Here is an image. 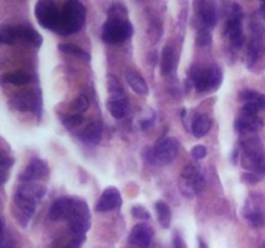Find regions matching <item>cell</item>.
<instances>
[{"label":"cell","mask_w":265,"mask_h":248,"mask_svg":"<svg viewBox=\"0 0 265 248\" xmlns=\"http://www.w3.org/2000/svg\"><path fill=\"white\" fill-rule=\"evenodd\" d=\"M85 15H87V11H85L83 3L78 0L66 1L61 9L60 23L56 30V34L67 37V35L81 31L84 26Z\"/></svg>","instance_id":"1"},{"label":"cell","mask_w":265,"mask_h":248,"mask_svg":"<svg viewBox=\"0 0 265 248\" xmlns=\"http://www.w3.org/2000/svg\"><path fill=\"white\" fill-rule=\"evenodd\" d=\"M45 193H47L45 186L35 185V184H25L17 189L15 194V203L22 212L23 219L21 220L22 226L27 225V221L35 213L38 202L45 195Z\"/></svg>","instance_id":"2"},{"label":"cell","mask_w":265,"mask_h":248,"mask_svg":"<svg viewBox=\"0 0 265 248\" xmlns=\"http://www.w3.org/2000/svg\"><path fill=\"white\" fill-rule=\"evenodd\" d=\"M241 163L243 168L251 171L263 177L265 174V149L262 141L256 137H250L242 141V158Z\"/></svg>","instance_id":"3"},{"label":"cell","mask_w":265,"mask_h":248,"mask_svg":"<svg viewBox=\"0 0 265 248\" xmlns=\"http://www.w3.org/2000/svg\"><path fill=\"white\" fill-rule=\"evenodd\" d=\"M190 79L193 85L199 92L215 91L223 83V70L217 65H195L190 70Z\"/></svg>","instance_id":"4"},{"label":"cell","mask_w":265,"mask_h":248,"mask_svg":"<svg viewBox=\"0 0 265 248\" xmlns=\"http://www.w3.org/2000/svg\"><path fill=\"white\" fill-rule=\"evenodd\" d=\"M133 26L127 19L107 17L101 29V39L107 44H121L132 37Z\"/></svg>","instance_id":"5"},{"label":"cell","mask_w":265,"mask_h":248,"mask_svg":"<svg viewBox=\"0 0 265 248\" xmlns=\"http://www.w3.org/2000/svg\"><path fill=\"white\" fill-rule=\"evenodd\" d=\"M66 221L70 230L77 237H82L91 228V212L85 200L75 196Z\"/></svg>","instance_id":"6"},{"label":"cell","mask_w":265,"mask_h":248,"mask_svg":"<svg viewBox=\"0 0 265 248\" xmlns=\"http://www.w3.org/2000/svg\"><path fill=\"white\" fill-rule=\"evenodd\" d=\"M60 16H61V11L57 8L55 1L39 0L35 4V17H37L38 22L44 29L56 33L60 23Z\"/></svg>","instance_id":"7"},{"label":"cell","mask_w":265,"mask_h":248,"mask_svg":"<svg viewBox=\"0 0 265 248\" xmlns=\"http://www.w3.org/2000/svg\"><path fill=\"white\" fill-rule=\"evenodd\" d=\"M179 150H180V142L176 138L168 137L161 141L154 149L149 150L146 158L151 163L169 164L176 158Z\"/></svg>","instance_id":"8"},{"label":"cell","mask_w":265,"mask_h":248,"mask_svg":"<svg viewBox=\"0 0 265 248\" xmlns=\"http://www.w3.org/2000/svg\"><path fill=\"white\" fill-rule=\"evenodd\" d=\"M203 186H204V178H203V174L199 170V167L193 163H189L181 173L180 189L183 194L192 198L193 195L198 194L203 189Z\"/></svg>","instance_id":"9"},{"label":"cell","mask_w":265,"mask_h":248,"mask_svg":"<svg viewBox=\"0 0 265 248\" xmlns=\"http://www.w3.org/2000/svg\"><path fill=\"white\" fill-rule=\"evenodd\" d=\"M242 19L243 11L240 4H233L232 11L228 17L226 25H225V31L229 37L232 44L237 48H241L245 41V34L242 29Z\"/></svg>","instance_id":"10"},{"label":"cell","mask_w":265,"mask_h":248,"mask_svg":"<svg viewBox=\"0 0 265 248\" xmlns=\"http://www.w3.org/2000/svg\"><path fill=\"white\" fill-rule=\"evenodd\" d=\"M9 104L13 109L19 111H33L39 115L41 110V95L39 91L37 92H21L17 93Z\"/></svg>","instance_id":"11"},{"label":"cell","mask_w":265,"mask_h":248,"mask_svg":"<svg viewBox=\"0 0 265 248\" xmlns=\"http://www.w3.org/2000/svg\"><path fill=\"white\" fill-rule=\"evenodd\" d=\"M265 51V31L259 23L252 25V38L247 48V66L251 67Z\"/></svg>","instance_id":"12"},{"label":"cell","mask_w":265,"mask_h":248,"mask_svg":"<svg viewBox=\"0 0 265 248\" xmlns=\"http://www.w3.org/2000/svg\"><path fill=\"white\" fill-rule=\"evenodd\" d=\"M49 173V167L47 162L39 158H34L25 168L22 173L20 174V180L26 184H33L34 181L44 178Z\"/></svg>","instance_id":"13"},{"label":"cell","mask_w":265,"mask_h":248,"mask_svg":"<svg viewBox=\"0 0 265 248\" xmlns=\"http://www.w3.org/2000/svg\"><path fill=\"white\" fill-rule=\"evenodd\" d=\"M153 238H154L153 228L145 224V222H140V224H136L132 228L131 233H129L128 241L132 246L140 248H147L151 245Z\"/></svg>","instance_id":"14"},{"label":"cell","mask_w":265,"mask_h":248,"mask_svg":"<svg viewBox=\"0 0 265 248\" xmlns=\"http://www.w3.org/2000/svg\"><path fill=\"white\" fill-rule=\"evenodd\" d=\"M122 206V195L119 190L114 186L103 190L96 204V212H109L118 210Z\"/></svg>","instance_id":"15"},{"label":"cell","mask_w":265,"mask_h":248,"mask_svg":"<svg viewBox=\"0 0 265 248\" xmlns=\"http://www.w3.org/2000/svg\"><path fill=\"white\" fill-rule=\"evenodd\" d=\"M264 123L258 115L247 114L243 113L236 119V130L241 134H255L259 130H262Z\"/></svg>","instance_id":"16"},{"label":"cell","mask_w":265,"mask_h":248,"mask_svg":"<svg viewBox=\"0 0 265 248\" xmlns=\"http://www.w3.org/2000/svg\"><path fill=\"white\" fill-rule=\"evenodd\" d=\"M74 199H75V196H61V198H59L49 208V219L53 220V221H59V220L62 219L66 220L67 215L73 207Z\"/></svg>","instance_id":"17"},{"label":"cell","mask_w":265,"mask_h":248,"mask_svg":"<svg viewBox=\"0 0 265 248\" xmlns=\"http://www.w3.org/2000/svg\"><path fill=\"white\" fill-rule=\"evenodd\" d=\"M106 108L113 118L123 119L129 113V101L125 97V95L113 96L106 101Z\"/></svg>","instance_id":"18"},{"label":"cell","mask_w":265,"mask_h":248,"mask_svg":"<svg viewBox=\"0 0 265 248\" xmlns=\"http://www.w3.org/2000/svg\"><path fill=\"white\" fill-rule=\"evenodd\" d=\"M101 137H102V123L100 120L89 123L85 127V130L79 134V138L88 145H97L101 141Z\"/></svg>","instance_id":"19"},{"label":"cell","mask_w":265,"mask_h":248,"mask_svg":"<svg viewBox=\"0 0 265 248\" xmlns=\"http://www.w3.org/2000/svg\"><path fill=\"white\" fill-rule=\"evenodd\" d=\"M17 29V39L19 40H22L25 43L30 45H34V47H41V43H43V38L37 30L33 29V27L27 26V25H20V26H16Z\"/></svg>","instance_id":"20"},{"label":"cell","mask_w":265,"mask_h":248,"mask_svg":"<svg viewBox=\"0 0 265 248\" xmlns=\"http://www.w3.org/2000/svg\"><path fill=\"white\" fill-rule=\"evenodd\" d=\"M195 7L198 8V15L202 19V22L207 27H214L216 25V11H215L214 3L210 1H198L195 3Z\"/></svg>","instance_id":"21"},{"label":"cell","mask_w":265,"mask_h":248,"mask_svg":"<svg viewBox=\"0 0 265 248\" xmlns=\"http://www.w3.org/2000/svg\"><path fill=\"white\" fill-rule=\"evenodd\" d=\"M125 82L128 83L132 91H135L140 96H146L147 93H149V87H147L145 79L137 71L127 70V73H125Z\"/></svg>","instance_id":"22"},{"label":"cell","mask_w":265,"mask_h":248,"mask_svg":"<svg viewBox=\"0 0 265 248\" xmlns=\"http://www.w3.org/2000/svg\"><path fill=\"white\" fill-rule=\"evenodd\" d=\"M212 127V120L204 114H195L192 119V134L194 137H203Z\"/></svg>","instance_id":"23"},{"label":"cell","mask_w":265,"mask_h":248,"mask_svg":"<svg viewBox=\"0 0 265 248\" xmlns=\"http://www.w3.org/2000/svg\"><path fill=\"white\" fill-rule=\"evenodd\" d=\"M175 49L172 45H166L162 51V58H161V70L163 75L171 74V71L175 67Z\"/></svg>","instance_id":"24"},{"label":"cell","mask_w":265,"mask_h":248,"mask_svg":"<svg viewBox=\"0 0 265 248\" xmlns=\"http://www.w3.org/2000/svg\"><path fill=\"white\" fill-rule=\"evenodd\" d=\"M155 211H157V216H158L159 224L163 228H169L171 225V220H172V213H171V208L167 203L159 200L155 203Z\"/></svg>","instance_id":"25"},{"label":"cell","mask_w":265,"mask_h":248,"mask_svg":"<svg viewBox=\"0 0 265 248\" xmlns=\"http://www.w3.org/2000/svg\"><path fill=\"white\" fill-rule=\"evenodd\" d=\"M3 82L13 85H25L30 82V75L23 71L7 73L3 75Z\"/></svg>","instance_id":"26"},{"label":"cell","mask_w":265,"mask_h":248,"mask_svg":"<svg viewBox=\"0 0 265 248\" xmlns=\"http://www.w3.org/2000/svg\"><path fill=\"white\" fill-rule=\"evenodd\" d=\"M245 217L254 228H263L265 224V217L260 210H252V208H245Z\"/></svg>","instance_id":"27"},{"label":"cell","mask_w":265,"mask_h":248,"mask_svg":"<svg viewBox=\"0 0 265 248\" xmlns=\"http://www.w3.org/2000/svg\"><path fill=\"white\" fill-rule=\"evenodd\" d=\"M17 39V29L11 25H1L0 27V41L3 44H15Z\"/></svg>","instance_id":"28"},{"label":"cell","mask_w":265,"mask_h":248,"mask_svg":"<svg viewBox=\"0 0 265 248\" xmlns=\"http://www.w3.org/2000/svg\"><path fill=\"white\" fill-rule=\"evenodd\" d=\"M59 49L61 52L79 57V58L83 59V61H87V62H89V59H91V56L85 52L84 49H82L81 47H78L75 44H60Z\"/></svg>","instance_id":"29"},{"label":"cell","mask_w":265,"mask_h":248,"mask_svg":"<svg viewBox=\"0 0 265 248\" xmlns=\"http://www.w3.org/2000/svg\"><path fill=\"white\" fill-rule=\"evenodd\" d=\"M89 108V100L88 97L85 96V95H83L82 93L81 96H78L75 100L71 102V106L70 109L75 113V114H81L82 113H84L87 109Z\"/></svg>","instance_id":"30"},{"label":"cell","mask_w":265,"mask_h":248,"mask_svg":"<svg viewBox=\"0 0 265 248\" xmlns=\"http://www.w3.org/2000/svg\"><path fill=\"white\" fill-rule=\"evenodd\" d=\"M107 17L113 19H127V8L121 3L111 4V7L107 11Z\"/></svg>","instance_id":"31"},{"label":"cell","mask_w":265,"mask_h":248,"mask_svg":"<svg viewBox=\"0 0 265 248\" xmlns=\"http://www.w3.org/2000/svg\"><path fill=\"white\" fill-rule=\"evenodd\" d=\"M107 88H109V92L113 95V96H122L124 95V91L122 88L121 83L115 76L113 75H109L107 76Z\"/></svg>","instance_id":"32"},{"label":"cell","mask_w":265,"mask_h":248,"mask_svg":"<svg viewBox=\"0 0 265 248\" xmlns=\"http://www.w3.org/2000/svg\"><path fill=\"white\" fill-rule=\"evenodd\" d=\"M15 163V160L12 159L11 156L1 155V160H0V174H1V182L7 181V173L8 171L11 170L12 166Z\"/></svg>","instance_id":"33"},{"label":"cell","mask_w":265,"mask_h":248,"mask_svg":"<svg viewBox=\"0 0 265 248\" xmlns=\"http://www.w3.org/2000/svg\"><path fill=\"white\" fill-rule=\"evenodd\" d=\"M212 41V35L207 29L199 30L198 35H197V39H195V43L198 47H207V45L211 44Z\"/></svg>","instance_id":"34"},{"label":"cell","mask_w":265,"mask_h":248,"mask_svg":"<svg viewBox=\"0 0 265 248\" xmlns=\"http://www.w3.org/2000/svg\"><path fill=\"white\" fill-rule=\"evenodd\" d=\"M63 124L66 128H75L83 122V116L81 114H70L66 118H63Z\"/></svg>","instance_id":"35"},{"label":"cell","mask_w":265,"mask_h":248,"mask_svg":"<svg viewBox=\"0 0 265 248\" xmlns=\"http://www.w3.org/2000/svg\"><path fill=\"white\" fill-rule=\"evenodd\" d=\"M131 213H132L133 217L140 220H149L150 219V213L147 211L146 208H144L143 206H133L132 210H131Z\"/></svg>","instance_id":"36"},{"label":"cell","mask_w":265,"mask_h":248,"mask_svg":"<svg viewBox=\"0 0 265 248\" xmlns=\"http://www.w3.org/2000/svg\"><path fill=\"white\" fill-rule=\"evenodd\" d=\"M206 154H207V150L203 145H197V146H194V148L192 149L193 158L197 160L203 159V158L206 156Z\"/></svg>","instance_id":"37"},{"label":"cell","mask_w":265,"mask_h":248,"mask_svg":"<svg viewBox=\"0 0 265 248\" xmlns=\"http://www.w3.org/2000/svg\"><path fill=\"white\" fill-rule=\"evenodd\" d=\"M260 110L256 102H245V106H243L242 111L243 113H247V114H252L256 115L258 114V111Z\"/></svg>","instance_id":"38"},{"label":"cell","mask_w":265,"mask_h":248,"mask_svg":"<svg viewBox=\"0 0 265 248\" xmlns=\"http://www.w3.org/2000/svg\"><path fill=\"white\" fill-rule=\"evenodd\" d=\"M84 241H85L84 235H82V237H75L70 243H67V245L62 248H81L82 245L84 243Z\"/></svg>","instance_id":"39"},{"label":"cell","mask_w":265,"mask_h":248,"mask_svg":"<svg viewBox=\"0 0 265 248\" xmlns=\"http://www.w3.org/2000/svg\"><path fill=\"white\" fill-rule=\"evenodd\" d=\"M173 247L175 248H185L184 241H183V238H181L179 234H175V235H173Z\"/></svg>","instance_id":"40"},{"label":"cell","mask_w":265,"mask_h":248,"mask_svg":"<svg viewBox=\"0 0 265 248\" xmlns=\"http://www.w3.org/2000/svg\"><path fill=\"white\" fill-rule=\"evenodd\" d=\"M255 102L258 104V106L260 110H265V95H262V93H260Z\"/></svg>","instance_id":"41"},{"label":"cell","mask_w":265,"mask_h":248,"mask_svg":"<svg viewBox=\"0 0 265 248\" xmlns=\"http://www.w3.org/2000/svg\"><path fill=\"white\" fill-rule=\"evenodd\" d=\"M198 242H199V248H207V246L204 245V242H203L201 238L198 239Z\"/></svg>","instance_id":"42"}]
</instances>
